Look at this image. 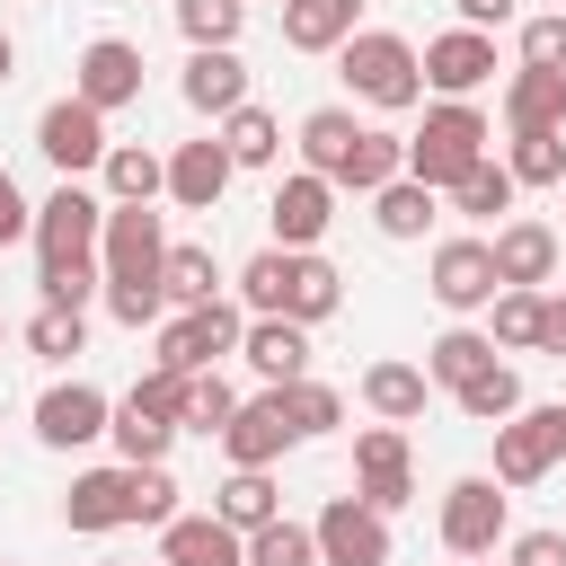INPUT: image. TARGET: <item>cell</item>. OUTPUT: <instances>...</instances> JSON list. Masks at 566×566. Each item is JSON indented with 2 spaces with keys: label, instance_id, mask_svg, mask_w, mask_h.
<instances>
[{
  "label": "cell",
  "instance_id": "cell-14",
  "mask_svg": "<svg viewBox=\"0 0 566 566\" xmlns=\"http://www.w3.org/2000/svg\"><path fill=\"white\" fill-rule=\"evenodd\" d=\"M416 62H424V88H433V97H478V88L495 80V35H486V27H451V35H433Z\"/></svg>",
  "mask_w": 566,
  "mask_h": 566
},
{
  "label": "cell",
  "instance_id": "cell-11",
  "mask_svg": "<svg viewBox=\"0 0 566 566\" xmlns=\"http://www.w3.org/2000/svg\"><path fill=\"white\" fill-rule=\"evenodd\" d=\"M35 150H44L62 177H88V168L106 159V115H97L88 97H53V106L35 115Z\"/></svg>",
  "mask_w": 566,
  "mask_h": 566
},
{
  "label": "cell",
  "instance_id": "cell-13",
  "mask_svg": "<svg viewBox=\"0 0 566 566\" xmlns=\"http://www.w3.org/2000/svg\"><path fill=\"white\" fill-rule=\"evenodd\" d=\"M106 416H115L106 389H88V380H53V389L35 398V442H44V451H88V442L106 433Z\"/></svg>",
  "mask_w": 566,
  "mask_h": 566
},
{
  "label": "cell",
  "instance_id": "cell-5",
  "mask_svg": "<svg viewBox=\"0 0 566 566\" xmlns=\"http://www.w3.org/2000/svg\"><path fill=\"white\" fill-rule=\"evenodd\" d=\"M159 256H168V221H159L150 203H106L97 274H106V283H159Z\"/></svg>",
  "mask_w": 566,
  "mask_h": 566
},
{
  "label": "cell",
  "instance_id": "cell-17",
  "mask_svg": "<svg viewBox=\"0 0 566 566\" xmlns=\"http://www.w3.org/2000/svg\"><path fill=\"white\" fill-rule=\"evenodd\" d=\"M71 97H88L97 115L133 106V97H142V44H124V35H97V44L80 53V71H71Z\"/></svg>",
  "mask_w": 566,
  "mask_h": 566
},
{
  "label": "cell",
  "instance_id": "cell-21",
  "mask_svg": "<svg viewBox=\"0 0 566 566\" xmlns=\"http://www.w3.org/2000/svg\"><path fill=\"white\" fill-rule=\"evenodd\" d=\"M159 566H248V539L221 513H177L159 522Z\"/></svg>",
  "mask_w": 566,
  "mask_h": 566
},
{
  "label": "cell",
  "instance_id": "cell-52",
  "mask_svg": "<svg viewBox=\"0 0 566 566\" xmlns=\"http://www.w3.org/2000/svg\"><path fill=\"white\" fill-rule=\"evenodd\" d=\"M9 80H18V44L0 35V88H9Z\"/></svg>",
  "mask_w": 566,
  "mask_h": 566
},
{
  "label": "cell",
  "instance_id": "cell-7",
  "mask_svg": "<svg viewBox=\"0 0 566 566\" xmlns=\"http://www.w3.org/2000/svg\"><path fill=\"white\" fill-rule=\"evenodd\" d=\"M354 495L371 513L416 504V460H407V424H363L354 433Z\"/></svg>",
  "mask_w": 566,
  "mask_h": 566
},
{
  "label": "cell",
  "instance_id": "cell-42",
  "mask_svg": "<svg viewBox=\"0 0 566 566\" xmlns=\"http://www.w3.org/2000/svg\"><path fill=\"white\" fill-rule=\"evenodd\" d=\"M504 168H513V186H566V133H513Z\"/></svg>",
  "mask_w": 566,
  "mask_h": 566
},
{
  "label": "cell",
  "instance_id": "cell-41",
  "mask_svg": "<svg viewBox=\"0 0 566 566\" xmlns=\"http://www.w3.org/2000/svg\"><path fill=\"white\" fill-rule=\"evenodd\" d=\"M27 354H44V363L88 354V318H80V310H62V301H44V310L27 318Z\"/></svg>",
  "mask_w": 566,
  "mask_h": 566
},
{
  "label": "cell",
  "instance_id": "cell-53",
  "mask_svg": "<svg viewBox=\"0 0 566 566\" xmlns=\"http://www.w3.org/2000/svg\"><path fill=\"white\" fill-rule=\"evenodd\" d=\"M0 345H9V318H0Z\"/></svg>",
  "mask_w": 566,
  "mask_h": 566
},
{
  "label": "cell",
  "instance_id": "cell-47",
  "mask_svg": "<svg viewBox=\"0 0 566 566\" xmlns=\"http://www.w3.org/2000/svg\"><path fill=\"white\" fill-rule=\"evenodd\" d=\"M522 62H539V71H566V9H548V18H522Z\"/></svg>",
  "mask_w": 566,
  "mask_h": 566
},
{
  "label": "cell",
  "instance_id": "cell-51",
  "mask_svg": "<svg viewBox=\"0 0 566 566\" xmlns=\"http://www.w3.org/2000/svg\"><path fill=\"white\" fill-rule=\"evenodd\" d=\"M451 9H460V27H486V35L513 18V0H451Z\"/></svg>",
  "mask_w": 566,
  "mask_h": 566
},
{
  "label": "cell",
  "instance_id": "cell-16",
  "mask_svg": "<svg viewBox=\"0 0 566 566\" xmlns=\"http://www.w3.org/2000/svg\"><path fill=\"white\" fill-rule=\"evenodd\" d=\"M265 221H274V248H318V239H327V221H336V186H327L318 168H292V177L274 186Z\"/></svg>",
  "mask_w": 566,
  "mask_h": 566
},
{
  "label": "cell",
  "instance_id": "cell-1",
  "mask_svg": "<svg viewBox=\"0 0 566 566\" xmlns=\"http://www.w3.org/2000/svg\"><path fill=\"white\" fill-rule=\"evenodd\" d=\"M97 230H106V195L97 186H80V177H62L44 203H35V283H44V301H62V310H88L97 292H106V274H97Z\"/></svg>",
  "mask_w": 566,
  "mask_h": 566
},
{
  "label": "cell",
  "instance_id": "cell-54",
  "mask_svg": "<svg viewBox=\"0 0 566 566\" xmlns=\"http://www.w3.org/2000/svg\"><path fill=\"white\" fill-rule=\"evenodd\" d=\"M460 566H486V557H460Z\"/></svg>",
  "mask_w": 566,
  "mask_h": 566
},
{
  "label": "cell",
  "instance_id": "cell-28",
  "mask_svg": "<svg viewBox=\"0 0 566 566\" xmlns=\"http://www.w3.org/2000/svg\"><path fill=\"white\" fill-rule=\"evenodd\" d=\"M424 398H433L424 363H371V371H363V407H371L380 424H416Z\"/></svg>",
  "mask_w": 566,
  "mask_h": 566
},
{
  "label": "cell",
  "instance_id": "cell-39",
  "mask_svg": "<svg viewBox=\"0 0 566 566\" xmlns=\"http://www.w3.org/2000/svg\"><path fill=\"white\" fill-rule=\"evenodd\" d=\"M451 398H460V416H469V424H504V416L522 407V371H513V363H486V371H478V380H460Z\"/></svg>",
  "mask_w": 566,
  "mask_h": 566
},
{
  "label": "cell",
  "instance_id": "cell-35",
  "mask_svg": "<svg viewBox=\"0 0 566 566\" xmlns=\"http://www.w3.org/2000/svg\"><path fill=\"white\" fill-rule=\"evenodd\" d=\"M239 416V389L221 380V363L212 371H186V389H177V433H221Z\"/></svg>",
  "mask_w": 566,
  "mask_h": 566
},
{
  "label": "cell",
  "instance_id": "cell-43",
  "mask_svg": "<svg viewBox=\"0 0 566 566\" xmlns=\"http://www.w3.org/2000/svg\"><path fill=\"white\" fill-rule=\"evenodd\" d=\"M248 566H318V539H310V522H256L248 531Z\"/></svg>",
  "mask_w": 566,
  "mask_h": 566
},
{
  "label": "cell",
  "instance_id": "cell-49",
  "mask_svg": "<svg viewBox=\"0 0 566 566\" xmlns=\"http://www.w3.org/2000/svg\"><path fill=\"white\" fill-rule=\"evenodd\" d=\"M27 230H35V203H27V195H18V177L0 168V248H9V239H27Z\"/></svg>",
  "mask_w": 566,
  "mask_h": 566
},
{
  "label": "cell",
  "instance_id": "cell-8",
  "mask_svg": "<svg viewBox=\"0 0 566 566\" xmlns=\"http://www.w3.org/2000/svg\"><path fill=\"white\" fill-rule=\"evenodd\" d=\"M504 513H513V495H495V478H451L442 486V548L451 557H495Z\"/></svg>",
  "mask_w": 566,
  "mask_h": 566
},
{
  "label": "cell",
  "instance_id": "cell-48",
  "mask_svg": "<svg viewBox=\"0 0 566 566\" xmlns=\"http://www.w3.org/2000/svg\"><path fill=\"white\" fill-rule=\"evenodd\" d=\"M504 566H566V531H513Z\"/></svg>",
  "mask_w": 566,
  "mask_h": 566
},
{
  "label": "cell",
  "instance_id": "cell-33",
  "mask_svg": "<svg viewBox=\"0 0 566 566\" xmlns=\"http://www.w3.org/2000/svg\"><path fill=\"white\" fill-rule=\"evenodd\" d=\"M433 203H442V195L416 186V177L398 168V177L371 195V221H380V239H424V230H433Z\"/></svg>",
  "mask_w": 566,
  "mask_h": 566
},
{
  "label": "cell",
  "instance_id": "cell-19",
  "mask_svg": "<svg viewBox=\"0 0 566 566\" xmlns=\"http://www.w3.org/2000/svg\"><path fill=\"white\" fill-rule=\"evenodd\" d=\"M230 150H221V133H203V142H177L168 150V203L177 212H212L221 195H230Z\"/></svg>",
  "mask_w": 566,
  "mask_h": 566
},
{
  "label": "cell",
  "instance_id": "cell-12",
  "mask_svg": "<svg viewBox=\"0 0 566 566\" xmlns=\"http://www.w3.org/2000/svg\"><path fill=\"white\" fill-rule=\"evenodd\" d=\"M424 292L451 310V318H469V310H486L504 283H495V256H486V239H442L433 248V265H424Z\"/></svg>",
  "mask_w": 566,
  "mask_h": 566
},
{
  "label": "cell",
  "instance_id": "cell-29",
  "mask_svg": "<svg viewBox=\"0 0 566 566\" xmlns=\"http://www.w3.org/2000/svg\"><path fill=\"white\" fill-rule=\"evenodd\" d=\"M106 433H115V451H124V460H168V442H177V416L124 389V398H115V416H106Z\"/></svg>",
  "mask_w": 566,
  "mask_h": 566
},
{
  "label": "cell",
  "instance_id": "cell-24",
  "mask_svg": "<svg viewBox=\"0 0 566 566\" xmlns=\"http://www.w3.org/2000/svg\"><path fill=\"white\" fill-rule=\"evenodd\" d=\"M398 168H407V133H380V124H363V133H354V150L336 159V177H327V186H336V195H380Z\"/></svg>",
  "mask_w": 566,
  "mask_h": 566
},
{
  "label": "cell",
  "instance_id": "cell-45",
  "mask_svg": "<svg viewBox=\"0 0 566 566\" xmlns=\"http://www.w3.org/2000/svg\"><path fill=\"white\" fill-rule=\"evenodd\" d=\"M177 27H186V44H239L248 0H177Z\"/></svg>",
  "mask_w": 566,
  "mask_h": 566
},
{
  "label": "cell",
  "instance_id": "cell-27",
  "mask_svg": "<svg viewBox=\"0 0 566 566\" xmlns=\"http://www.w3.org/2000/svg\"><path fill=\"white\" fill-rule=\"evenodd\" d=\"M363 27V0H283V44L292 53H336Z\"/></svg>",
  "mask_w": 566,
  "mask_h": 566
},
{
  "label": "cell",
  "instance_id": "cell-15",
  "mask_svg": "<svg viewBox=\"0 0 566 566\" xmlns=\"http://www.w3.org/2000/svg\"><path fill=\"white\" fill-rule=\"evenodd\" d=\"M336 310H345V274H336L318 248H283V283H274V310H265V318L318 327V318H336Z\"/></svg>",
  "mask_w": 566,
  "mask_h": 566
},
{
  "label": "cell",
  "instance_id": "cell-23",
  "mask_svg": "<svg viewBox=\"0 0 566 566\" xmlns=\"http://www.w3.org/2000/svg\"><path fill=\"white\" fill-rule=\"evenodd\" d=\"M504 133H566V71L522 62L504 80Z\"/></svg>",
  "mask_w": 566,
  "mask_h": 566
},
{
  "label": "cell",
  "instance_id": "cell-25",
  "mask_svg": "<svg viewBox=\"0 0 566 566\" xmlns=\"http://www.w3.org/2000/svg\"><path fill=\"white\" fill-rule=\"evenodd\" d=\"M97 186H106V203H159V195H168V159L142 150V142H106Z\"/></svg>",
  "mask_w": 566,
  "mask_h": 566
},
{
  "label": "cell",
  "instance_id": "cell-20",
  "mask_svg": "<svg viewBox=\"0 0 566 566\" xmlns=\"http://www.w3.org/2000/svg\"><path fill=\"white\" fill-rule=\"evenodd\" d=\"M239 363H248L265 389H283V380L310 371V327H301V318H248V327H239Z\"/></svg>",
  "mask_w": 566,
  "mask_h": 566
},
{
  "label": "cell",
  "instance_id": "cell-50",
  "mask_svg": "<svg viewBox=\"0 0 566 566\" xmlns=\"http://www.w3.org/2000/svg\"><path fill=\"white\" fill-rule=\"evenodd\" d=\"M539 354H566V292H539Z\"/></svg>",
  "mask_w": 566,
  "mask_h": 566
},
{
  "label": "cell",
  "instance_id": "cell-30",
  "mask_svg": "<svg viewBox=\"0 0 566 566\" xmlns=\"http://www.w3.org/2000/svg\"><path fill=\"white\" fill-rule=\"evenodd\" d=\"M212 513H221L239 539H248L256 522H274V513H283V486H274V469H230V478L212 486Z\"/></svg>",
  "mask_w": 566,
  "mask_h": 566
},
{
  "label": "cell",
  "instance_id": "cell-6",
  "mask_svg": "<svg viewBox=\"0 0 566 566\" xmlns=\"http://www.w3.org/2000/svg\"><path fill=\"white\" fill-rule=\"evenodd\" d=\"M239 327H248V318H239L230 301H203V310H168V318L150 327V336H159V354H150V363H168V371H212L221 354H239Z\"/></svg>",
  "mask_w": 566,
  "mask_h": 566
},
{
  "label": "cell",
  "instance_id": "cell-22",
  "mask_svg": "<svg viewBox=\"0 0 566 566\" xmlns=\"http://www.w3.org/2000/svg\"><path fill=\"white\" fill-rule=\"evenodd\" d=\"M486 256H495V283H548L557 274V230L548 221H495V239H486Z\"/></svg>",
  "mask_w": 566,
  "mask_h": 566
},
{
  "label": "cell",
  "instance_id": "cell-46",
  "mask_svg": "<svg viewBox=\"0 0 566 566\" xmlns=\"http://www.w3.org/2000/svg\"><path fill=\"white\" fill-rule=\"evenodd\" d=\"M106 310H115L124 327H159V318H168V292H159V283H106Z\"/></svg>",
  "mask_w": 566,
  "mask_h": 566
},
{
  "label": "cell",
  "instance_id": "cell-34",
  "mask_svg": "<svg viewBox=\"0 0 566 566\" xmlns=\"http://www.w3.org/2000/svg\"><path fill=\"white\" fill-rule=\"evenodd\" d=\"M495 363V336H478V327H442L433 345H424V380L433 389H460V380H478Z\"/></svg>",
  "mask_w": 566,
  "mask_h": 566
},
{
  "label": "cell",
  "instance_id": "cell-9",
  "mask_svg": "<svg viewBox=\"0 0 566 566\" xmlns=\"http://www.w3.org/2000/svg\"><path fill=\"white\" fill-rule=\"evenodd\" d=\"M310 539H318V566H389V513H371L363 495H327Z\"/></svg>",
  "mask_w": 566,
  "mask_h": 566
},
{
  "label": "cell",
  "instance_id": "cell-18",
  "mask_svg": "<svg viewBox=\"0 0 566 566\" xmlns=\"http://www.w3.org/2000/svg\"><path fill=\"white\" fill-rule=\"evenodd\" d=\"M177 97L195 106V115H230V106H248V62H239V44H195L186 53V71H177Z\"/></svg>",
  "mask_w": 566,
  "mask_h": 566
},
{
  "label": "cell",
  "instance_id": "cell-44",
  "mask_svg": "<svg viewBox=\"0 0 566 566\" xmlns=\"http://www.w3.org/2000/svg\"><path fill=\"white\" fill-rule=\"evenodd\" d=\"M283 407H292L301 442H318V433H336V424H345V398H336L327 380H310V371H301V380H283Z\"/></svg>",
  "mask_w": 566,
  "mask_h": 566
},
{
  "label": "cell",
  "instance_id": "cell-2",
  "mask_svg": "<svg viewBox=\"0 0 566 566\" xmlns=\"http://www.w3.org/2000/svg\"><path fill=\"white\" fill-rule=\"evenodd\" d=\"M336 80H345L363 106H380V115H407V106L424 97V62H416V44L389 35V27H354V35L336 44Z\"/></svg>",
  "mask_w": 566,
  "mask_h": 566
},
{
  "label": "cell",
  "instance_id": "cell-32",
  "mask_svg": "<svg viewBox=\"0 0 566 566\" xmlns=\"http://www.w3.org/2000/svg\"><path fill=\"white\" fill-rule=\"evenodd\" d=\"M159 292H168V310H203V301H221V265H212V248H177L168 239V256H159Z\"/></svg>",
  "mask_w": 566,
  "mask_h": 566
},
{
  "label": "cell",
  "instance_id": "cell-40",
  "mask_svg": "<svg viewBox=\"0 0 566 566\" xmlns=\"http://www.w3.org/2000/svg\"><path fill=\"white\" fill-rule=\"evenodd\" d=\"M486 310H495V327H486L495 345H513V354H539V292H531V283H504Z\"/></svg>",
  "mask_w": 566,
  "mask_h": 566
},
{
  "label": "cell",
  "instance_id": "cell-3",
  "mask_svg": "<svg viewBox=\"0 0 566 566\" xmlns=\"http://www.w3.org/2000/svg\"><path fill=\"white\" fill-rule=\"evenodd\" d=\"M486 150H495V124L469 97H442V106H424V133H407V177L433 186V195H451Z\"/></svg>",
  "mask_w": 566,
  "mask_h": 566
},
{
  "label": "cell",
  "instance_id": "cell-26",
  "mask_svg": "<svg viewBox=\"0 0 566 566\" xmlns=\"http://www.w3.org/2000/svg\"><path fill=\"white\" fill-rule=\"evenodd\" d=\"M62 522H71L80 539L124 531V469H80V478H71V495H62Z\"/></svg>",
  "mask_w": 566,
  "mask_h": 566
},
{
  "label": "cell",
  "instance_id": "cell-31",
  "mask_svg": "<svg viewBox=\"0 0 566 566\" xmlns=\"http://www.w3.org/2000/svg\"><path fill=\"white\" fill-rule=\"evenodd\" d=\"M212 133H221L230 168H274V159H283V124H274V115H265L256 97H248V106H230V115H221Z\"/></svg>",
  "mask_w": 566,
  "mask_h": 566
},
{
  "label": "cell",
  "instance_id": "cell-37",
  "mask_svg": "<svg viewBox=\"0 0 566 566\" xmlns=\"http://www.w3.org/2000/svg\"><path fill=\"white\" fill-rule=\"evenodd\" d=\"M124 522H177V478L168 460H124Z\"/></svg>",
  "mask_w": 566,
  "mask_h": 566
},
{
  "label": "cell",
  "instance_id": "cell-36",
  "mask_svg": "<svg viewBox=\"0 0 566 566\" xmlns=\"http://www.w3.org/2000/svg\"><path fill=\"white\" fill-rule=\"evenodd\" d=\"M354 106H310L301 115V168H318V177H336V159L354 150Z\"/></svg>",
  "mask_w": 566,
  "mask_h": 566
},
{
  "label": "cell",
  "instance_id": "cell-4",
  "mask_svg": "<svg viewBox=\"0 0 566 566\" xmlns=\"http://www.w3.org/2000/svg\"><path fill=\"white\" fill-rule=\"evenodd\" d=\"M566 460V407H513L495 424V486H539L548 469Z\"/></svg>",
  "mask_w": 566,
  "mask_h": 566
},
{
  "label": "cell",
  "instance_id": "cell-38",
  "mask_svg": "<svg viewBox=\"0 0 566 566\" xmlns=\"http://www.w3.org/2000/svg\"><path fill=\"white\" fill-rule=\"evenodd\" d=\"M513 195H522V186H513V168L486 150V159H478V168L451 186V212H469V221H495V212H513Z\"/></svg>",
  "mask_w": 566,
  "mask_h": 566
},
{
  "label": "cell",
  "instance_id": "cell-10",
  "mask_svg": "<svg viewBox=\"0 0 566 566\" xmlns=\"http://www.w3.org/2000/svg\"><path fill=\"white\" fill-rule=\"evenodd\" d=\"M292 442H301V424H292L283 389H256V398H239V416L221 424V451H230V469H274Z\"/></svg>",
  "mask_w": 566,
  "mask_h": 566
}]
</instances>
